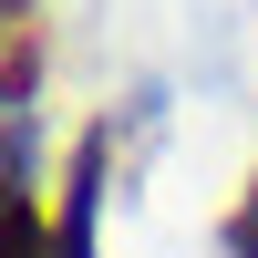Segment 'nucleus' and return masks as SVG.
Wrapping results in <instances>:
<instances>
[{
  "label": "nucleus",
  "instance_id": "nucleus-1",
  "mask_svg": "<svg viewBox=\"0 0 258 258\" xmlns=\"http://www.w3.org/2000/svg\"><path fill=\"white\" fill-rule=\"evenodd\" d=\"M93 197H103V135H83L73 197H62V227H52V258H93Z\"/></svg>",
  "mask_w": 258,
  "mask_h": 258
},
{
  "label": "nucleus",
  "instance_id": "nucleus-2",
  "mask_svg": "<svg viewBox=\"0 0 258 258\" xmlns=\"http://www.w3.org/2000/svg\"><path fill=\"white\" fill-rule=\"evenodd\" d=\"M227 258H258V186L238 197V217H227Z\"/></svg>",
  "mask_w": 258,
  "mask_h": 258
}]
</instances>
